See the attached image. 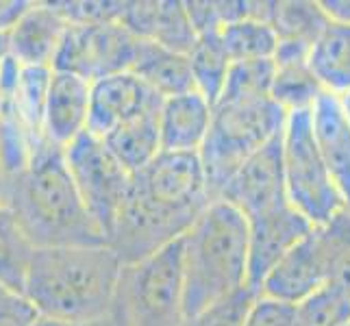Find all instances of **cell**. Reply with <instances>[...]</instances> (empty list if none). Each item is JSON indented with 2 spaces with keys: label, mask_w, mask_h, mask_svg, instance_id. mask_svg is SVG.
Wrapping results in <instances>:
<instances>
[{
  "label": "cell",
  "mask_w": 350,
  "mask_h": 326,
  "mask_svg": "<svg viewBox=\"0 0 350 326\" xmlns=\"http://www.w3.org/2000/svg\"><path fill=\"white\" fill-rule=\"evenodd\" d=\"M211 200L198 152L161 150L131 176L107 246L122 265L137 263L178 241Z\"/></svg>",
  "instance_id": "cell-1"
},
{
  "label": "cell",
  "mask_w": 350,
  "mask_h": 326,
  "mask_svg": "<svg viewBox=\"0 0 350 326\" xmlns=\"http://www.w3.org/2000/svg\"><path fill=\"white\" fill-rule=\"evenodd\" d=\"M0 202L14 213L33 248L107 246V237L83 207L64 148L42 137L29 163L0 187Z\"/></svg>",
  "instance_id": "cell-2"
},
{
  "label": "cell",
  "mask_w": 350,
  "mask_h": 326,
  "mask_svg": "<svg viewBox=\"0 0 350 326\" xmlns=\"http://www.w3.org/2000/svg\"><path fill=\"white\" fill-rule=\"evenodd\" d=\"M122 268L109 246L35 248L24 294L42 316L98 322L113 309Z\"/></svg>",
  "instance_id": "cell-3"
},
{
  "label": "cell",
  "mask_w": 350,
  "mask_h": 326,
  "mask_svg": "<svg viewBox=\"0 0 350 326\" xmlns=\"http://www.w3.org/2000/svg\"><path fill=\"white\" fill-rule=\"evenodd\" d=\"M178 246L185 318L248 287V222L224 200H211Z\"/></svg>",
  "instance_id": "cell-4"
},
{
  "label": "cell",
  "mask_w": 350,
  "mask_h": 326,
  "mask_svg": "<svg viewBox=\"0 0 350 326\" xmlns=\"http://www.w3.org/2000/svg\"><path fill=\"white\" fill-rule=\"evenodd\" d=\"M285 120L287 111L272 100V96L218 98L213 103L211 124L198 150L213 200L250 154L281 135Z\"/></svg>",
  "instance_id": "cell-5"
},
{
  "label": "cell",
  "mask_w": 350,
  "mask_h": 326,
  "mask_svg": "<svg viewBox=\"0 0 350 326\" xmlns=\"http://www.w3.org/2000/svg\"><path fill=\"white\" fill-rule=\"evenodd\" d=\"M116 307L126 326H180L183 311V272L178 241L120 274Z\"/></svg>",
  "instance_id": "cell-6"
},
{
  "label": "cell",
  "mask_w": 350,
  "mask_h": 326,
  "mask_svg": "<svg viewBox=\"0 0 350 326\" xmlns=\"http://www.w3.org/2000/svg\"><path fill=\"white\" fill-rule=\"evenodd\" d=\"M283 176L287 202L313 226L327 224L344 207L313 137L311 109L287 113L283 128Z\"/></svg>",
  "instance_id": "cell-7"
},
{
  "label": "cell",
  "mask_w": 350,
  "mask_h": 326,
  "mask_svg": "<svg viewBox=\"0 0 350 326\" xmlns=\"http://www.w3.org/2000/svg\"><path fill=\"white\" fill-rule=\"evenodd\" d=\"M64 154L83 207L109 239L111 228L126 202L133 174L124 170L103 139L94 137L88 131L66 146Z\"/></svg>",
  "instance_id": "cell-8"
},
{
  "label": "cell",
  "mask_w": 350,
  "mask_h": 326,
  "mask_svg": "<svg viewBox=\"0 0 350 326\" xmlns=\"http://www.w3.org/2000/svg\"><path fill=\"white\" fill-rule=\"evenodd\" d=\"M137 44L139 38H135L122 22L70 24L53 70L70 72L94 83L118 72H129Z\"/></svg>",
  "instance_id": "cell-9"
},
{
  "label": "cell",
  "mask_w": 350,
  "mask_h": 326,
  "mask_svg": "<svg viewBox=\"0 0 350 326\" xmlns=\"http://www.w3.org/2000/svg\"><path fill=\"white\" fill-rule=\"evenodd\" d=\"M215 200L231 204L246 220H255L289 204L283 176V133L250 154Z\"/></svg>",
  "instance_id": "cell-10"
},
{
  "label": "cell",
  "mask_w": 350,
  "mask_h": 326,
  "mask_svg": "<svg viewBox=\"0 0 350 326\" xmlns=\"http://www.w3.org/2000/svg\"><path fill=\"white\" fill-rule=\"evenodd\" d=\"M248 222V281L255 294L270 270L279 263L300 239H305L313 224L300 215L292 204Z\"/></svg>",
  "instance_id": "cell-11"
},
{
  "label": "cell",
  "mask_w": 350,
  "mask_h": 326,
  "mask_svg": "<svg viewBox=\"0 0 350 326\" xmlns=\"http://www.w3.org/2000/svg\"><path fill=\"white\" fill-rule=\"evenodd\" d=\"M159 105L161 98H157L133 72H118V74L103 77L94 81L90 87L88 133L105 139L120 124Z\"/></svg>",
  "instance_id": "cell-12"
},
{
  "label": "cell",
  "mask_w": 350,
  "mask_h": 326,
  "mask_svg": "<svg viewBox=\"0 0 350 326\" xmlns=\"http://www.w3.org/2000/svg\"><path fill=\"white\" fill-rule=\"evenodd\" d=\"M327 283V263H324L316 231L311 228V233L305 239H300L270 270V274L263 279L257 296L296 307Z\"/></svg>",
  "instance_id": "cell-13"
},
{
  "label": "cell",
  "mask_w": 350,
  "mask_h": 326,
  "mask_svg": "<svg viewBox=\"0 0 350 326\" xmlns=\"http://www.w3.org/2000/svg\"><path fill=\"white\" fill-rule=\"evenodd\" d=\"M68 27L57 3H31L5 35L7 55L27 68H53Z\"/></svg>",
  "instance_id": "cell-14"
},
{
  "label": "cell",
  "mask_w": 350,
  "mask_h": 326,
  "mask_svg": "<svg viewBox=\"0 0 350 326\" xmlns=\"http://www.w3.org/2000/svg\"><path fill=\"white\" fill-rule=\"evenodd\" d=\"M120 22L139 40L154 42L167 51L187 55L196 42L185 3L180 0H142L124 3Z\"/></svg>",
  "instance_id": "cell-15"
},
{
  "label": "cell",
  "mask_w": 350,
  "mask_h": 326,
  "mask_svg": "<svg viewBox=\"0 0 350 326\" xmlns=\"http://www.w3.org/2000/svg\"><path fill=\"white\" fill-rule=\"evenodd\" d=\"M311 124L333 185L350 209V120L340 96L324 92L311 107Z\"/></svg>",
  "instance_id": "cell-16"
},
{
  "label": "cell",
  "mask_w": 350,
  "mask_h": 326,
  "mask_svg": "<svg viewBox=\"0 0 350 326\" xmlns=\"http://www.w3.org/2000/svg\"><path fill=\"white\" fill-rule=\"evenodd\" d=\"M92 83L70 72L53 70L44 109V137L57 146H70L88 131Z\"/></svg>",
  "instance_id": "cell-17"
},
{
  "label": "cell",
  "mask_w": 350,
  "mask_h": 326,
  "mask_svg": "<svg viewBox=\"0 0 350 326\" xmlns=\"http://www.w3.org/2000/svg\"><path fill=\"white\" fill-rule=\"evenodd\" d=\"M157 120L163 152H198L211 124V105L198 92L178 94L161 100Z\"/></svg>",
  "instance_id": "cell-18"
},
{
  "label": "cell",
  "mask_w": 350,
  "mask_h": 326,
  "mask_svg": "<svg viewBox=\"0 0 350 326\" xmlns=\"http://www.w3.org/2000/svg\"><path fill=\"white\" fill-rule=\"evenodd\" d=\"M129 72H133L161 100L194 92L187 55L167 51V48L148 40H139Z\"/></svg>",
  "instance_id": "cell-19"
},
{
  "label": "cell",
  "mask_w": 350,
  "mask_h": 326,
  "mask_svg": "<svg viewBox=\"0 0 350 326\" xmlns=\"http://www.w3.org/2000/svg\"><path fill=\"white\" fill-rule=\"evenodd\" d=\"M157 116H159V107L120 124L103 139L105 146L122 163L129 174L139 172L144 165H148L161 152Z\"/></svg>",
  "instance_id": "cell-20"
},
{
  "label": "cell",
  "mask_w": 350,
  "mask_h": 326,
  "mask_svg": "<svg viewBox=\"0 0 350 326\" xmlns=\"http://www.w3.org/2000/svg\"><path fill=\"white\" fill-rule=\"evenodd\" d=\"M309 68L327 92L335 96L350 94V24H329L311 48Z\"/></svg>",
  "instance_id": "cell-21"
},
{
  "label": "cell",
  "mask_w": 350,
  "mask_h": 326,
  "mask_svg": "<svg viewBox=\"0 0 350 326\" xmlns=\"http://www.w3.org/2000/svg\"><path fill=\"white\" fill-rule=\"evenodd\" d=\"M187 62L191 81H194V92H198L213 107V103L220 98L226 74L231 70V59L224 53L220 31L198 35L191 51L187 53Z\"/></svg>",
  "instance_id": "cell-22"
},
{
  "label": "cell",
  "mask_w": 350,
  "mask_h": 326,
  "mask_svg": "<svg viewBox=\"0 0 350 326\" xmlns=\"http://www.w3.org/2000/svg\"><path fill=\"white\" fill-rule=\"evenodd\" d=\"M42 137H35L22 122L11 94L0 92V187L29 163L35 144Z\"/></svg>",
  "instance_id": "cell-23"
},
{
  "label": "cell",
  "mask_w": 350,
  "mask_h": 326,
  "mask_svg": "<svg viewBox=\"0 0 350 326\" xmlns=\"http://www.w3.org/2000/svg\"><path fill=\"white\" fill-rule=\"evenodd\" d=\"M220 42L231 64H239L272 59L279 38H276L272 24L241 18L220 29Z\"/></svg>",
  "instance_id": "cell-24"
},
{
  "label": "cell",
  "mask_w": 350,
  "mask_h": 326,
  "mask_svg": "<svg viewBox=\"0 0 350 326\" xmlns=\"http://www.w3.org/2000/svg\"><path fill=\"white\" fill-rule=\"evenodd\" d=\"M333 20L327 16L320 3H305V0H289V3H274L270 24L279 40L305 42L313 46L320 35L329 29Z\"/></svg>",
  "instance_id": "cell-25"
},
{
  "label": "cell",
  "mask_w": 350,
  "mask_h": 326,
  "mask_svg": "<svg viewBox=\"0 0 350 326\" xmlns=\"http://www.w3.org/2000/svg\"><path fill=\"white\" fill-rule=\"evenodd\" d=\"M324 92L327 90L322 87V83L313 74L309 62L274 64L270 96L287 113L300 111V109H311L313 103H316Z\"/></svg>",
  "instance_id": "cell-26"
},
{
  "label": "cell",
  "mask_w": 350,
  "mask_h": 326,
  "mask_svg": "<svg viewBox=\"0 0 350 326\" xmlns=\"http://www.w3.org/2000/svg\"><path fill=\"white\" fill-rule=\"evenodd\" d=\"M33 250L14 213L0 202V285L24 292Z\"/></svg>",
  "instance_id": "cell-27"
},
{
  "label": "cell",
  "mask_w": 350,
  "mask_h": 326,
  "mask_svg": "<svg viewBox=\"0 0 350 326\" xmlns=\"http://www.w3.org/2000/svg\"><path fill=\"white\" fill-rule=\"evenodd\" d=\"M327 263L329 283L350 292V209L342 207L327 224L313 226Z\"/></svg>",
  "instance_id": "cell-28"
},
{
  "label": "cell",
  "mask_w": 350,
  "mask_h": 326,
  "mask_svg": "<svg viewBox=\"0 0 350 326\" xmlns=\"http://www.w3.org/2000/svg\"><path fill=\"white\" fill-rule=\"evenodd\" d=\"M350 324V292L327 283L296 305L294 326H346Z\"/></svg>",
  "instance_id": "cell-29"
},
{
  "label": "cell",
  "mask_w": 350,
  "mask_h": 326,
  "mask_svg": "<svg viewBox=\"0 0 350 326\" xmlns=\"http://www.w3.org/2000/svg\"><path fill=\"white\" fill-rule=\"evenodd\" d=\"M272 77H274L272 59L231 64L220 98H257V96H270Z\"/></svg>",
  "instance_id": "cell-30"
},
{
  "label": "cell",
  "mask_w": 350,
  "mask_h": 326,
  "mask_svg": "<svg viewBox=\"0 0 350 326\" xmlns=\"http://www.w3.org/2000/svg\"><path fill=\"white\" fill-rule=\"evenodd\" d=\"M257 294L250 287H244L241 292L220 300V303L202 309L194 316H187L180 326H241Z\"/></svg>",
  "instance_id": "cell-31"
},
{
  "label": "cell",
  "mask_w": 350,
  "mask_h": 326,
  "mask_svg": "<svg viewBox=\"0 0 350 326\" xmlns=\"http://www.w3.org/2000/svg\"><path fill=\"white\" fill-rule=\"evenodd\" d=\"M40 316L27 294L0 285V326H35Z\"/></svg>",
  "instance_id": "cell-32"
},
{
  "label": "cell",
  "mask_w": 350,
  "mask_h": 326,
  "mask_svg": "<svg viewBox=\"0 0 350 326\" xmlns=\"http://www.w3.org/2000/svg\"><path fill=\"white\" fill-rule=\"evenodd\" d=\"M294 313L296 307L292 305L257 296L241 326H294Z\"/></svg>",
  "instance_id": "cell-33"
},
{
  "label": "cell",
  "mask_w": 350,
  "mask_h": 326,
  "mask_svg": "<svg viewBox=\"0 0 350 326\" xmlns=\"http://www.w3.org/2000/svg\"><path fill=\"white\" fill-rule=\"evenodd\" d=\"M31 0H0V35H7L20 16L29 9Z\"/></svg>",
  "instance_id": "cell-34"
},
{
  "label": "cell",
  "mask_w": 350,
  "mask_h": 326,
  "mask_svg": "<svg viewBox=\"0 0 350 326\" xmlns=\"http://www.w3.org/2000/svg\"><path fill=\"white\" fill-rule=\"evenodd\" d=\"M320 5L333 22L350 24V0H327V3Z\"/></svg>",
  "instance_id": "cell-35"
},
{
  "label": "cell",
  "mask_w": 350,
  "mask_h": 326,
  "mask_svg": "<svg viewBox=\"0 0 350 326\" xmlns=\"http://www.w3.org/2000/svg\"><path fill=\"white\" fill-rule=\"evenodd\" d=\"M105 320L98 322H77V320H64V318H51V316H40V320L35 322V326H105Z\"/></svg>",
  "instance_id": "cell-36"
},
{
  "label": "cell",
  "mask_w": 350,
  "mask_h": 326,
  "mask_svg": "<svg viewBox=\"0 0 350 326\" xmlns=\"http://www.w3.org/2000/svg\"><path fill=\"white\" fill-rule=\"evenodd\" d=\"M105 326H126V322H124V318H122V313H120V309L116 307V303H113V309L109 311V316H107Z\"/></svg>",
  "instance_id": "cell-37"
},
{
  "label": "cell",
  "mask_w": 350,
  "mask_h": 326,
  "mask_svg": "<svg viewBox=\"0 0 350 326\" xmlns=\"http://www.w3.org/2000/svg\"><path fill=\"white\" fill-rule=\"evenodd\" d=\"M340 100H342V107H344V111H346V116H348V120H350V94L340 96Z\"/></svg>",
  "instance_id": "cell-38"
},
{
  "label": "cell",
  "mask_w": 350,
  "mask_h": 326,
  "mask_svg": "<svg viewBox=\"0 0 350 326\" xmlns=\"http://www.w3.org/2000/svg\"><path fill=\"white\" fill-rule=\"evenodd\" d=\"M346 326H350V324H346Z\"/></svg>",
  "instance_id": "cell-39"
}]
</instances>
